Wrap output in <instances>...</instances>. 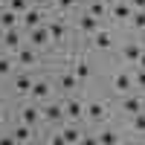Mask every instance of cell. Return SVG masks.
I'll list each match as a JSON object with an SVG mask.
<instances>
[{"instance_id": "35", "label": "cell", "mask_w": 145, "mask_h": 145, "mask_svg": "<svg viewBox=\"0 0 145 145\" xmlns=\"http://www.w3.org/2000/svg\"><path fill=\"white\" fill-rule=\"evenodd\" d=\"M105 3H107V6H113V3H119V0H105Z\"/></svg>"}, {"instance_id": "12", "label": "cell", "mask_w": 145, "mask_h": 145, "mask_svg": "<svg viewBox=\"0 0 145 145\" xmlns=\"http://www.w3.org/2000/svg\"><path fill=\"white\" fill-rule=\"evenodd\" d=\"M20 20H23V26H26V29H35V26H41V9H26Z\"/></svg>"}, {"instance_id": "28", "label": "cell", "mask_w": 145, "mask_h": 145, "mask_svg": "<svg viewBox=\"0 0 145 145\" xmlns=\"http://www.w3.org/2000/svg\"><path fill=\"white\" fill-rule=\"evenodd\" d=\"M35 61V52L32 50H20V64H32Z\"/></svg>"}, {"instance_id": "24", "label": "cell", "mask_w": 145, "mask_h": 145, "mask_svg": "<svg viewBox=\"0 0 145 145\" xmlns=\"http://www.w3.org/2000/svg\"><path fill=\"white\" fill-rule=\"evenodd\" d=\"M3 44L9 46V50H18V46H20V35H18L15 29H6V35H3Z\"/></svg>"}, {"instance_id": "25", "label": "cell", "mask_w": 145, "mask_h": 145, "mask_svg": "<svg viewBox=\"0 0 145 145\" xmlns=\"http://www.w3.org/2000/svg\"><path fill=\"white\" fill-rule=\"evenodd\" d=\"M15 139H18V142H29V139H32V125L23 122L20 128H15Z\"/></svg>"}, {"instance_id": "7", "label": "cell", "mask_w": 145, "mask_h": 145, "mask_svg": "<svg viewBox=\"0 0 145 145\" xmlns=\"http://www.w3.org/2000/svg\"><path fill=\"white\" fill-rule=\"evenodd\" d=\"M78 29H81L84 35H93V32H99V29H102V20H99V18H93L90 12H87V15H81V18H78Z\"/></svg>"}, {"instance_id": "13", "label": "cell", "mask_w": 145, "mask_h": 145, "mask_svg": "<svg viewBox=\"0 0 145 145\" xmlns=\"http://www.w3.org/2000/svg\"><path fill=\"white\" fill-rule=\"evenodd\" d=\"M87 12H90L93 18H99V20H105L107 15H110V6H107L105 0H93V3H90V9H87Z\"/></svg>"}, {"instance_id": "32", "label": "cell", "mask_w": 145, "mask_h": 145, "mask_svg": "<svg viewBox=\"0 0 145 145\" xmlns=\"http://www.w3.org/2000/svg\"><path fill=\"white\" fill-rule=\"evenodd\" d=\"M128 3L134 6V9H145V0H128Z\"/></svg>"}, {"instance_id": "26", "label": "cell", "mask_w": 145, "mask_h": 145, "mask_svg": "<svg viewBox=\"0 0 145 145\" xmlns=\"http://www.w3.org/2000/svg\"><path fill=\"white\" fill-rule=\"evenodd\" d=\"M12 12H18V15H23V12H26L29 9V3H26V0H12V6H9Z\"/></svg>"}, {"instance_id": "2", "label": "cell", "mask_w": 145, "mask_h": 145, "mask_svg": "<svg viewBox=\"0 0 145 145\" xmlns=\"http://www.w3.org/2000/svg\"><path fill=\"white\" fill-rule=\"evenodd\" d=\"M110 116V110H107V102H87V107H84V119H90L93 125H102L105 119Z\"/></svg>"}, {"instance_id": "16", "label": "cell", "mask_w": 145, "mask_h": 145, "mask_svg": "<svg viewBox=\"0 0 145 145\" xmlns=\"http://www.w3.org/2000/svg\"><path fill=\"white\" fill-rule=\"evenodd\" d=\"M18 20H20L18 12H12V9L0 12V26H3V29H15V23H18Z\"/></svg>"}, {"instance_id": "21", "label": "cell", "mask_w": 145, "mask_h": 145, "mask_svg": "<svg viewBox=\"0 0 145 145\" xmlns=\"http://www.w3.org/2000/svg\"><path fill=\"white\" fill-rule=\"evenodd\" d=\"M128 23H131V29H139L142 32L145 29V9H134V15H131Z\"/></svg>"}, {"instance_id": "8", "label": "cell", "mask_w": 145, "mask_h": 145, "mask_svg": "<svg viewBox=\"0 0 145 145\" xmlns=\"http://www.w3.org/2000/svg\"><path fill=\"white\" fill-rule=\"evenodd\" d=\"M41 116L46 122H61V119H67L64 105H46V107H41Z\"/></svg>"}, {"instance_id": "10", "label": "cell", "mask_w": 145, "mask_h": 145, "mask_svg": "<svg viewBox=\"0 0 145 145\" xmlns=\"http://www.w3.org/2000/svg\"><path fill=\"white\" fill-rule=\"evenodd\" d=\"M29 41H32V46L52 44V38H50V29H46V26H35V29H29Z\"/></svg>"}, {"instance_id": "4", "label": "cell", "mask_w": 145, "mask_h": 145, "mask_svg": "<svg viewBox=\"0 0 145 145\" xmlns=\"http://www.w3.org/2000/svg\"><path fill=\"white\" fill-rule=\"evenodd\" d=\"M90 44H93V50H113V35L107 29H99L90 35Z\"/></svg>"}, {"instance_id": "15", "label": "cell", "mask_w": 145, "mask_h": 145, "mask_svg": "<svg viewBox=\"0 0 145 145\" xmlns=\"http://www.w3.org/2000/svg\"><path fill=\"white\" fill-rule=\"evenodd\" d=\"M72 72H76L78 81H87V78L93 76V67H90L87 61H76V64H72Z\"/></svg>"}, {"instance_id": "19", "label": "cell", "mask_w": 145, "mask_h": 145, "mask_svg": "<svg viewBox=\"0 0 145 145\" xmlns=\"http://www.w3.org/2000/svg\"><path fill=\"white\" fill-rule=\"evenodd\" d=\"M96 139H99V145H113V142H119L122 137H119L113 128H105V131H99V137H96Z\"/></svg>"}, {"instance_id": "20", "label": "cell", "mask_w": 145, "mask_h": 145, "mask_svg": "<svg viewBox=\"0 0 145 145\" xmlns=\"http://www.w3.org/2000/svg\"><path fill=\"white\" fill-rule=\"evenodd\" d=\"M50 93H52L50 81H35V84H32V99H46Z\"/></svg>"}, {"instance_id": "27", "label": "cell", "mask_w": 145, "mask_h": 145, "mask_svg": "<svg viewBox=\"0 0 145 145\" xmlns=\"http://www.w3.org/2000/svg\"><path fill=\"white\" fill-rule=\"evenodd\" d=\"M76 3H78V0H55V6L61 9V12H70V9H76Z\"/></svg>"}, {"instance_id": "3", "label": "cell", "mask_w": 145, "mask_h": 145, "mask_svg": "<svg viewBox=\"0 0 145 145\" xmlns=\"http://www.w3.org/2000/svg\"><path fill=\"white\" fill-rule=\"evenodd\" d=\"M122 110H125L128 116H134V113L145 110V99H142V96H134V93L122 96Z\"/></svg>"}, {"instance_id": "33", "label": "cell", "mask_w": 145, "mask_h": 145, "mask_svg": "<svg viewBox=\"0 0 145 145\" xmlns=\"http://www.w3.org/2000/svg\"><path fill=\"white\" fill-rule=\"evenodd\" d=\"M137 67H139V70H145V52L139 55V61H137Z\"/></svg>"}, {"instance_id": "29", "label": "cell", "mask_w": 145, "mask_h": 145, "mask_svg": "<svg viewBox=\"0 0 145 145\" xmlns=\"http://www.w3.org/2000/svg\"><path fill=\"white\" fill-rule=\"evenodd\" d=\"M134 81H137V87H139V90H145V70H137Z\"/></svg>"}, {"instance_id": "22", "label": "cell", "mask_w": 145, "mask_h": 145, "mask_svg": "<svg viewBox=\"0 0 145 145\" xmlns=\"http://www.w3.org/2000/svg\"><path fill=\"white\" fill-rule=\"evenodd\" d=\"M61 134H64V142H81V139H84V134H81L76 125H67Z\"/></svg>"}, {"instance_id": "17", "label": "cell", "mask_w": 145, "mask_h": 145, "mask_svg": "<svg viewBox=\"0 0 145 145\" xmlns=\"http://www.w3.org/2000/svg\"><path fill=\"white\" fill-rule=\"evenodd\" d=\"M38 119H44L38 107H23V110H20V122H26V125H32V128H35Z\"/></svg>"}, {"instance_id": "36", "label": "cell", "mask_w": 145, "mask_h": 145, "mask_svg": "<svg viewBox=\"0 0 145 145\" xmlns=\"http://www.w3.org/2000/svg\"><path fill=\"white\" fill-rule=\"evenodd\" d=\"M0 119H3V113H0Z\"/></svg>"}, {"instance_id": "23", "label": "cell", "mask_w": 145, "mask_h": 145, "mask_svg": "<svg viewBox=\"0 0 145 145\" xmlns=\"http://www.w3.org/2000/svg\"><path fill=\"white\" fill-rule=\"evenodd\" d=\"M32 84H35V81H32L29 76H18V78H15V90H18V93H32Z\"/></svg>"}, {"instance_id": "6", "label": "cell", "mask_w": 145, "mask_h": 145, "mask_svg": "<svg viewBox=\"0 0 145 145\" xmlns=\"http://www.w3.org/2000/svg\"><path fill=\"white\" fill-rule=\"evenodd\" d=\"M131 15H134V6L128 0H119V3L110 6V18L113 20H131Z\"/></svg>"}, {"instance_id": "30", "label": "cell", "mask_w": 145, "mask_h": 145, "mask_svg": "<svg viewBox=\"0 0 145 145\" xmlns=\"http://www.w3.org/2000/svg\"><path fill=\"white\" fill-rule=\"evenodd\" d=\"M9 70H12V61H9V58H0V76H6Z\"/></svg>"}, {"instance_id": "5", "label": "cell", "mask_w": 145, "mask_h": 145, "mask_svg": "<svg viewBox=\"0 0 145 145\" xmlns=\"http://www.w3.org/2000/svg\"><path fill=\"white\" fill-rule=\"evenodd\" d=\"M84 107H87L84 102L70 99V102L64 105V113H67V119H70V122H81V119H84Z\"/></svg>"}, {"instance_id": "31", "label": "cell", "mask_w": 145, "mask_h": 145, "mask_svg": "<svg viewBox=\"0 0 145 145\" xmlns=\"http://www.w3.org/2000/svg\"><path fill=\"white\" fill-rule=\"evenodd\" d=\"M50 142H52V145H64V134H52Z\"/></svg>"}, {"instance_id": "9", "label": "cell", "mask_w": 145, "mask_h": 145, "mask_svg": "<svg viewBox=\"0 0 145 145\" xmlns=\"http://www.w3.org/2000/svg\"><path fill=\"white\" fill-rule=\"evenodd\" d=\"M142 52H145V50H142V46H139L137 41H128V44L122 46V58H125V61H128V64H137Z\"/></svg>"}, {"instance_id": "11", "label": "cell", "mask_w": 145, "mask_h": 145, "mask_svg": "<svg viewBox=\"0 0 145 145\" xmlns=\"http://www.w3.org/2000/svg\"><path fill=\"white\" fill-rule=\"evenodd\" d=\"M46 29H50V38H52V44H61V41L67 38V29H64V23H61V20L46 23Z\"/></svg>"}, {"instance_id": "34", "label": "cell", "mask_w": 145, "mask_h": 145, "mask_svg": "<svg viewBox=\"0 0 145 145\" xmlns=\"http://www.w3.org/2000/svg\"><path fill=\"white\" fill-rule=\"evenodd\" d=\"M38 6H50V3H55V0H35Z\"/></svg>"}, {"instance_id": "1", "label": "cell", "mask_w": 145, "mask_h": 145, "mask_svg": "<svg viewBox=\"0 0 145 145\" xmlns=\"http://www.w3.org/2000/svg\"><path fill=\"white\" fill-rule=\"evenodd\" d=\"M110 87H113V93H116V96H128V93H134L137 81H134V76H131L128 70H119L116 76L110 78Z\"/></svg>"}, {"instance_id": "18", "label": "cell", "mask_w": 145, "mask_h": 145, "mask_svg": "<svg viewBox=\"0 0 145 145\" xmlns=\"http://www.w3.org/2000/svg\"><path fill=\"white\" fill-rule=\"evenodd\" d=\"M131 134H142L145 137V110H139V113L131 116Z\"/></svg>"}, {"instance_id": "14", "label": "cell", "mask_w": 145, "mask_h": 145, "mask_svg": "<svg viewBox=\"0 0 145 145\" xmlns=\"http://www.w3.org/2000/svg\"><path fill=\"white\" fill-rule=\"evenodd\" d=\"M78 78H76V72H61V76H58V87L61 90H76L78 87Z\"/></svg>"}]
</instances>
